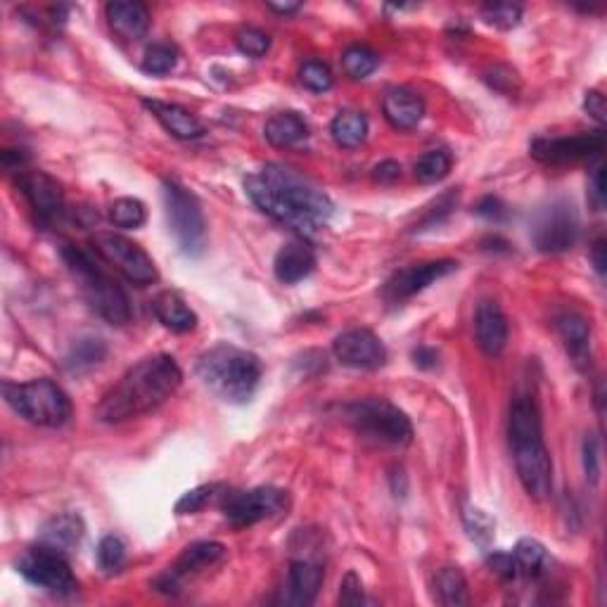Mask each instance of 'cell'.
<instances>
[{
    "instance_id": "26",
    "label": "cell",
    "mask_w": 607,
    "mask_h": 607,
    "mask_svg": "<svg viewBox=\"0 0 607 607\" xmlns=\"http://www.w3.org/2000/svg\"><path fill=\"white\" fill-rule=\"evenodd\" d=\"M152 313L164 328L171 332H190L197 328V316L195 311L185 304V299L178 292H159L152 299Z\"/></svg>"
},
{
    "instance_id": "13",
    "label": "cell",
    "mask_w": 607,
    "mask_h": 607,
    "mask_svg": "<svg viewBox=\"0 0 607 607\" xmlns=\"http://www.w3.org/2000/svg\"><path fill=\"white\" fill-rule=\"evenodd\" d=\"M579 238V219L572 204H551L534 228V245L543 254H562L574 247Z\"/></svg>"
},
{
    "instance_id": "24",
    "label": "cell",
    "mask_w": 607,
    "mask_h": 607,
    "mask_svg": "<svg viewBox=\"0 0 607 607\" xmlns=\"http://www.w3.org/2000/svg\"><path fill=\"white\" fill-rule=\"evenodd\" d=\"M83 534H86V525H83L81 515L60 513L50 517L46 525L41 527V532H38V543L67 555L72 553L74 548H79Z\"/></svg>"
},
{
    "instance_id": "25",
    "label": "cell",
    "mask_w": 607,
    "mask_h": 607,
    "mask_svg": "<svg viewBox=\"0 0 607 607\" xmlns=\"http://www.w3.org/2000/svg\"><path fill=\"white\" fill-rule=\"evenodd\" d=\"M105 15L114 34L124 38V41H138L150 29V12L143 3H131V0L107 3Z\"/></svg>"
},
{
    "instance_id": "3",
    "label": "cell",
    "mask_w": 607,
    "mask_h": 607,
    "mask_svg": "<svg viewBox=\"0 0 607 607\" xmlns=\"http://www.w3.org/2000/svg\"><path fill=\"white\" fill-rule=\"evenodd\" d=\"M508 437L522 487L534 501H546L553 489V463L543 442L541 415L532 396H517L510 406Z\"/></svg>"
},
{
    "instance_id": "27",
    "label": "cell",
    "mask_w": 607,
    "mask_h": 607,
    "mask_svg": "<svg viewBox=\"0 0 607 607\" xmlns=\"http://www.w3.org/2000/svg\"><path fill=\"white\" fill-rule=\"evenodd\" d=\"M264 136L276 148H292L309 138V126L299 112H278L266 121Z\"/></svg>"
},
{
    "instance_id": "28",
    "label": "cell",
    "mask_w": 607,
    "mask_h": 607,
    "mask_svg": "<svg viewBox=\"0 0 607 607\" xmlns=\"http://www.w3.org/2000/svg\"><path fill=\"white\" fill-rule=\"evenodd\" d=\"M513 560L517 567V577L525 579H541L548 574V567H551V555H548L546 546L536 539H520L517 541L515 551H513Z\"/></svg>"
},
{
    "instance_id": "29",
    "label": "cell",
    "mask_w": 607,
    "mask_h": 607,
    "mask_svg": "<svg viewBox=\"0 0 607 607\" xmlns=\"http://www.w3.org/2000/svg\"><path fill=\"white\" fill-rule=\"evenodd\" d=\"M107 356V344L100 337L86 335L79 337L72 347H69L67 356H65V368L69 373H86L95 366H100Z\"/></svg>"
},
{
    "instance_id": "12",
    "label": "cell",
    "mask_w": 607,
    "mask_h": 607,
    "mask_svg": "<svg viewBox=\"0 0 607 607\" xmlns=\"http://www.w3.org/2000/svg\"><path fill=\"white\" fill-rule=\"evenodd\" d=\"M223 555H226V546L219 541L190 543L188 548H183V553L178 555L174 565L166 567V572L159 574L152 586H155L159 593H166V596H176L185 586V581L195 577V574L209 570V567H214Z\"/></svg>"
},
{
    "instance_id": "1",
    "label": "cell",
    "mask_w": 607,
    "mask_h": 607,
    "mask_svg": "<svg viewBox=\"0 0 607 607\" xmlns=\"http://www.w3.org/2000/svg\"><path fill=\"white\" fill-rule=\"evenodd\" d=\"M245 193L261 212L302 235H316L328 226L332 200L318 183L285 164H266L245 178Z\"/></svg>"
},
{
    "instance_id": "22",
    "label": "cell",
    "mask_w": 607,
    "mask_h": 607,
    "mask_svg": "<svg viewBox=\"0 0 607 607\" xmlns=\"http://www.w3.org/2000/svg\"><path fill=\"white\" fill-rule=\"evenodd\" d=\"M316 268V254L304 240H290L278 249L273 271L276 278L285 285H295L299 280L309 278Z\"/></svg>"
},
{
    "instance_id": "36",
    "label": "cell",
    "mask_w": 607,
    "mask_h": 607,
    "mask_svg": "<svg viewBox=\"0 0 607 607\" xmlns=\"http://www.w3.org/2000/svg\"><path fill=\"white\" fill-rule=\"evenodd\" d=\"M223 496L221 484H202V487L185 491L176 503V515H195Z\"/></svg>"
},
{
    "instance_id": "50",
    "label": "cell",
    "mask_w": 607,
    "mask_h": 607,
    "mask_svg": "<svg viewBox=\"0 0 607 607\" xmlns=\"http://www.w3.org/2000/svg\"><path fill=\"white\" fill-rule=\"evenodd\" d=\"M475 214L484 216V219L498 221V219H503V216H506V207H503V202L498 200V197H491L489 195V197H484V200L477 202Z\"/></svg>"
},
{
    "instance_id": "37",
    "label": "cell",
    "mask_w": 607,
    "mask_h": 607,
    "mask_svg": "<svg viewBox=\"0 0 607 607\" xmlns=\"http://www.w3.org/2000/svg\"><path fill=\"white\" fill-rule=\"evenodd\" d=\"M458 190H446V193H442L437 197V200H432L430 207L425 209L423 219L418 221V226H415V230H427V228H437L439 223H444L446 219H449L453 209L458 207Z\"/></svg>"
},
{
    "instance_id": "51",
    "label": "cell",
    "mask_w": 607,
    "mask_h": 607,
    "mask_svg": "<svg viewBox=\"0 0 607 607\" xmlns=\"http://www.w3.org/2000/svg\"><path fill=\"white\" fill-rule=\"evenodd\" d=\"M0 162L8 171H15V174H22L24 166L29 162V155L24 150H3V155H0Z\"/></svg>"
},
{
    "instance_id": "2",
    "label": "cell",
    "mask_w": 607,
    "mask_h": 607,
    "mask_svg": "<svg viewBox=\"0 0 607 607\" xmlns=\"http://www.w3.org/2000/svg\"><path fill=\"white\" fill-rule=\"evenodd\" d=\"M183 382V370L176 359L166 354L148 356L124 373L117 385L102 396L95 415L102 423H126L157 411L164 401L178 392Z\"/></svg>"
},
{
    "instance_id": "14",
    "label": "cell",
    "mask_w": 607,
    "mask_h": 607,
    "mask_svg": "<svg viewBox=\"0 0 607 607\" xmlns=\"http://www.w3.org/2000/svg\"><path fill=\"white\" fill-rule=\"evenodd\" d=\"M458 268V261L453 259H437V261H420V264H411L401 271H396L392 278L385 283L382 297L387 302H404V299L418 295L430 287L437 280L451 276Z\"/></svg>"
},
{
    "instance_id": "32",
    "label": "cell",
    "mask_w": 607,
    "mask_h": 607,
    "mask_svg": "<svg viewBox=\"0 0 607 607\" xmlns=\"http://www.w3.org/2000/svg\"><path fill=\"white\" fill-rule=\"evenodd\" d=\"M451 166H453V157L449 155V152L430 150V152H425V155L418 157L413 171H415V178H418L420 183L432 185V183L444 181V178L451 174Z\"/></svg>"
},
{
    "instance_id": "42",
    "label": "cell",
    "mask_w": 607,
    "mask_h": 607,
    "mask_svg": "<svg viewBox=\"0 0 607 607\" xmlns=\"http://www.w3.org/2000/svg\"><path fill=\"white\" fill-rule=\"evenodd\" d=\"M465 529H468L470 539H475L477 543H489L491 539H494V520L484 513V510L479 508H465Z\"/></svg>"
},
{
    "instance_id": "30",
    "label": "cell",
    "mask_w": 607,
    "mask_h": 607,
    "mask_svg": "<svg viewBox=\"0 0 607 607\" xmlns=\"http://www.w3.org/2000/svg\"><path fill=\"white\" fill-rule=\"evenodd\" d=\"M330 133L340 148L354 150L366 143L368 138V119L361 112H340L330 124Z\"/></svg>"
},
{
    "instance_id": "17",
    "label": "cell",
    "mask_w": 607,
    "mask_h": 607,
    "mask_svg": "<svg viewBox=\"0 0 607 607\" xmlns=\"http://www.w3.org/2000/svg\"><path fill=\"white\" fill-rule=\"evenodd\" d=\"M605 148V133H581V136L565 138H536L532 143V157L543 164H567L586 159L591 155H600Z\"/></svg>"
},
{
    "instance_id": "5",
    "label": "cell",
    "mask_w": 607,
    "mask_h": 607,
    "mask_svg": "<svg viewBox=\"0 0 607 607\" xmlns=\"http://www.w3.org/2000/svg\"><path fill=\"white\" fill-rule=\"evenodd\" d=\"M62 259L76 283L81 285L83 297L91 304V309L98 313L100 318H105L112 325H126L131 321V304L126 292L121 290L119 283L114 278L107 276L102 268L95 264L93 257L88 252H83L81 247L65 245L62 249Z\"/></svg>"
},
{
    "instance_id": "21",
    "label": "cell",
    "mask_w": 607,
    "mask_h": 607,
    "mask_svg": "<svg viewBox=\"0 0 607 607\" xmlns=\"http://www.w3.org/2000/svg\"><path fill=\"white\" fill-rule=\"evenodd\" d=\"M143 105L148 107L152 117L164 126L166 133L178 140H197L202 138L207 129L193 112L185 110V107L176 105V102H164V100H143Z\"/></svg>"
},
{
    "instance_id": "9",
    "label": "cell",
    "mask_w": 607,
    "mask_h": 607,
    "mask_svg": "<svg viewBox=\"0 0 607 607\" xmlns=\"http://www.w3.org/2000/svg\"><path fill=\"white\" fill-rule=\"evenodd\" d=\"M91 245L102 261L117 268L121 276L131 280V283L140 287L157 283L159 271L155 261L143 247L126 238V235L112 233V230H98L91 238Z\"/></svg>"
},
{
    "instance_id": "53",
    "label": "cell",
    "mask_w": 607,
    "mask_h": 607,
    "mask_svg": "<svg viewBox=\"0 0 607 607\" xmlns=\"http://www.w3.org/2000/svg\"><path fill=\"white\" fill-rule=\"evenodd\" d=\"M605 240L598 238L596 242H593L591 247V259H593V266H596L598 276H605V266H607V259H605Z\"/></svg>"
},
{
    "instance_id": "6",
    "label": "cell",
    "mask_w": 607,
    "mask_h": 607,
    "mask_svg": "<svg viewBox=\"0 0 607 607\" xmlns=\"http://www.w3.org/2000/svg\"><path fill=\"white\" fill-rule=\"evenodd\" d=\"M342 418L349 427H354L363 439L404 449L413 442V425L408 415L389 404L387 399L368 396V399H356L342 406Z\"/></svg>"
},
{
    "instance_id": "52",
    "label": "cell",
    "mask_w": 607,
    "mask_h": 607,
    "mask_svg": "<svg viewBox=\"0 0 607 607\" xmlns=\"http://www.w3.org/2000/svg\"><path fill=\"white\" fill-rule=\"evenodd\" d=\"M437 361H439V354L432 347L413 349V363L418 368H425V370L434 368V366H437Z\"/></svg>"
},
{
    "instance_id": "31",
    "label": "cell",
    "mask_w": 607,
    "mask_h": 607,
    "mask_svg": "<svg viewBox=\"0 0 607 607\" xmlns=\"http://www.w3.org/2000/svg\"><path fill=\"white\" fill-rule=\"evenodd\" d=\"M434 593H437L439 603L446 607H460L470 603L468 579H465V574L458 567H442V570L434 574Z\"/></svg>"
},
{
    "instance_id": "35",
    "label": "cell",
    "mask_w": 607,
    "mask_h": 607,
    "mask_svg": "<svg viewBox=\"0 0 607 607\" xmlns=\"http://www.w3.org/2000/svg\"><path fill=\"white\" fill-rule=\"evenodd\" d=\"M178 65V48L174 43H152L143 55V72L152 76H164L174 72Z\"/></svg>"
},
{
    "instance_id": "43",
    "label": "cell",
    "mask_w": 607,
    "mask_h": 607,
    "mask_svg": "<svg viewBox=\"0 0 607 607\" xmlns=\"http://www.w3.org/2000/svg\"><path fill=\"white\" fill-rule=\"evenodd\" d=\"M484 79H487L491 88H496V91L501 93H515L517 88H520V76L508 65L489 67L487 72H484Z\"/></svg>"
},
{
    "instance_id": "15",
    "label": "cell",
    "mask_w": 607,
    "mask_h": 607,
    "mask_svg": "<svg viewBox=\"0 0 607 607\" xmlns=\"http://www.w3.org/2000/svg\"><path fill=\"white\" fill-rule=\"evenodd\" d=\"M332 351H335V359L342 366L354 368V370H375L385 366L387 361V349L380 342V337L373 330L366 328H354L342 332L332 342Z\"/></svg>"
},
{
    "instance_id": "48",
    "label": "cell",
    "mask_w": 607,
    "mask_h": 607,
    "mask_svg": "<svg viewBox=\"0 0 607 607\" xmlns=\"http://www.w3.org/2000/svg\"><path fill=\"white\" fill-rule=\"evenodd\" d=\"M584 110L589 112L591 117L598 121V124H605V119H607V102H605V95L600 93V91H586Z\"/></svg>"
},
{
    "instance_id": "11",
    "label": "cell",
    "mask_w": 607,
    "mask_h": 607,
    "mask_svg": "<svg viewBox=\"0 0 607 607\" xmlns=\"http://www.w3.org/2000/svg\"><path fill=\"white\" fill-rule=\"evenodd\" d=\"M290 506L287 491L276 487H257L249 491H223L221 510L235 527H252L268 517L285 513Z\"/></svg>"
},
{
    "instance_id": "38",
    "label": "cell",
    "mask_w": 607,
    "mask_h": 607,
    "mask_svg": "<svg viewBox=\"0 0 607 607\" xmlns=\"http://www.w3.org/2000/svg\"><path fill=\"white\" fill-rule=\"evenodd\" d=\"M482 19L496 29H515L522 19V8L515 3H487Z\"/></svg>"
},
{
    "instance_id": "45",
    "label": "cell",
    "mask_w": 607,
    "mask_h": 607,
    "mask_svg": "<svg viewBox=\"0 0 607 607\" xmlns=\"http://www.w3.org/2000/svg\"><path fill=\"white\" fill-rule=\"evenodd\" d=\"M584 470H586V479L591 484H598L600 479V449H598V439L593 434H586L584 439Z\"/></svg>"
},
{
    "instance_id": "20",
    "label": "cell",
    "mask_w": 607,
    "mask_h": 607,
    "mask_svg": "<svg viewBox=\"0 0 607 607\" xmlns=\"http://www.w3.org/2000/svg\"><path fill=\"white\" fill-rule=\"evenodd\" d=\"M555 328L574 366L586 370L591 366V323L579 311H560L555 316Z\"/></svg>"
},
{
    "instance_id": "40",
    "label": "cell",
    "mask_w": 607,
    "mask_h": 607,
    "mask_svg": "<svg viewBox=\"0 0 607 607\" xmlns=\"http://www.w3.org/2000/svg\"><path fill=\"white\" fill-rule=\"evenodd\" d=\"M126 560V546L119 536L107 534L102 536L100 546H98V565L105 572H119L121 565Z\"/></svg>"
},
{
    "instance_id": "44",
    "label": "cell",
    "mask_w": 607,
    "mask_h": 607,
    "mask_svg": "<svg viewBox=\"0 0 607 607\" xmlns=\"http://www.w3.org/2000/svg\"><path fill=\"white\" fill-rule=\"evenodd\" d=\"M340 605H349V607H359L366 603V591H363V584L356 572H347L344 574L342 584H340Z\"/></svg>"
},
{
    "instance_id": "16",
    "label": "cell",
    "mask_w": 607,
    "mask_h": 607,
    "mask_svg": "<svg viewBox=\"0 0 607 607\" xmlns=\"http://www.w3.org/2000/svg\"><path fill=\"white\" fill-rule=\"evenodd\" d=\"M17 188L41 223H53L65 212V190L46 171L24 169L17 174Z\"/></svg>"
},
{
    "instance_id": "41",
    "label": "cell",
    "mask_w": 607,
    "mask_h": 607,
    "mask_svg": "<svg viewBox=\"0 0 607 607\" xmlns=\"http://www.w3.org/2000/svg\"><path fill=\"white\" fill-rule=\"evenodd\" d=\"M238 50L247 57H264L271 50V36L257 27H245L235 36Z\"/></svg>"
},
{
    "instance_id": "49",
    "label": "cell",
    "mask_w": 607,
    "mask_h": 607,
    "mask_svg": "<svg viewBox=\"0 0 607 607\" xmlns=\"http://www.w3.org/2000/svg\"><path fill=\"white\" fill-rule=\"evenodd\" d=\"M401 178V164L394 159H385V162L373 166V181L375 183H394Z\"/></svg>"
},
{
    "instance_id": "54",
    "label": "cell",
    "mask_w": 607,
    "mask_h": 607,
    "mask_svg": "<svg viewBox=\"0 0 607 607\" xmlns=\"http://www.w3.org/2000/svg\"><path fill=\"white\" fill-rule=\"evenodd\" d=\"M268 10L278 12V15H292V12L299 10L297 3H285V5H278V3H268Z\"/></svg>"
},
{
    "instance_id": "33",
    "label": "cell",
    "mask_w": 607,
    "mask_h": 607,
    "mask_svg": "<svg viewBox=\"0 0 607 607\" xmlns=\"http://www.w3.org/2000/svg\"><path fill=\"white\" fill-rule=\"evenodd\" d=\"M380 65V57L373 48L368 46H349L342 55V69L349 79L361 81L368 79Z\"/></svg>"
},
{
    "instance_id": "7",
    "label": "cell",
    "mask_w": 607,
    "mask_h": 607,
    "mask_svg": "<svg viewBox=\"0 0 607 607\" xmlns=\"http://www.w3.org/2000/svg\"><path fill=\"white\" fill-rule=\"evenodd\" d=\"M3 394L19 418L38 427H62L72 418V401L65 389L50 378H36L22 385L5 382Z\"/></svg>"
},
{
    "instance_id": "19",
    "label": "cell",
    "mask_w": 607,
    "mask_h": 607,
    "mask_svg": "<svg viewBox=\"0 0 607 607\" xmlns=\"http://www.w3.org/2000/svg\"><path fill=\"white\" fill-rule=\"evenodd\" d=\"M475 340L477 347L491 359L503 354L508 344V318L501 304L491 302V299L479 302L475 311Z\"/></svg>"
},
{
    "instance_id": "18",
    "label": "cell",
    "mask_w": 607,
    "mask_h": 607,
    "mask_svg": "<svg viewBox=\"0 0 607 607\" xmlns=\"http://www.w3.org/2000/svg\"><path fill=\"white\" fill-rule=\"evenodd\" d=\"M323 567L321 562L311 558H299L290 562L287 581L280 591V603L290 607H306L318 598L323 586Z\"/></svg>"
},
{
    "instance_id": "8",
    "label": "cell",
    "mask_w": 607,
    "mask_h": 607,
    "mask_svg": "<svg viewBox=\"0 0 607 607\" xmlns=\"http://www.w3.org/2000/svg\"><path fill=\"white\" fill-rule=\"evenodd\" d=\"M164 207L166 221H169V228L181 252L190 259L202 257L204 247H207V221H204L197 197L190 190H185L181 183L164 181Z\"/></svg>"
},
{
    "instance_id": "10",
    "label": "cell",
    "mask_w": 607,
    "mask_h": 607,
    "mask_svg": "<svg viewBox=\"0 0 607 607\" xmlns=\"http://www.w3.org/2000/svg\"><path fill=\"white\" fill-rule=\"evenodd\" d=\"M17 570L29 584L55 593V596H72L79 589V581H76L65 553L53 551V548L41 546V543H38V548H31L19 558Z\"/></svg>"
},
{
    "instance_id": "23",
    "label": "cell",
    "mask_w": 607,
    "mask_h": 607,
    "mask_svg": "<svg viewBox=\"0 0 607 607\" xmlns=\"http://www.w3.org/2000/svg\"><path fill=\"white\" fill-rule=\"evenodd\" d=\"M382 114L396 131H411L425 117V102L408 88H392L382 100Z\"/></svg>"
},
{
    "instance_id": "39",
    "label": "cell",
    "mask_w": 607,
    "mask_h": 607,
    "mask_svg": "<svg viewBox=\"0 0 607 607\" xmlns=\"http://www.w3.org/2000/svg\"><path fill=\"white\" fill-rule=\"evenodd\" d=\"M299 81L304 83V88H309L313 93H325L330 91L332 83H335V76H332L330 67L325 65V62L309 60L304 62L302 69H299Z\"/></svg>"
},
{
    "instance_id": "4",
    "label": "cell",
    "mask_w": 607,
    "mask_h": 607,
    "mask_svg": "<svg viewBox=\"0 0 607 607\" xmlns=\"http://www.w3.org/2000/svg\"><path fill=\"white\" fill-rule=\"evenodd\" d=\"M195 370L209 392L219 399L228 404H247L257 392L264 366L252 351L233 344H216L197 359Z\"/></svg>"
},
{
    "instance_id": "47",
    "label": "cell",
    "mask_w": 607,
    "mask_h": 607,
    "mask_svg": "<svg viewBox=\"0 0 607 607\" xmlns=\"http://www.w3.org/2000/svg\"><path fill=\"white\" fill-rule=\"evenodd\" d=\"M487 562H489L491 572L498 574V577H501V579H515L517 577V567H515L513 553L496 551V553L489 555Z\"/></svg>"
},
{
    "instance_id": "46",
    "label": "cell",
    "mask_w": 607,
    "mask_h": 607,
    "mask_svg": "<svg viewBox=\"0 0 607 607\" xmlns=\"http://www.w3.org/2000/svg\"><path fill=\"white\" fill-rule=\"evenodd\" d=\"M589 202L596 212L605 209V169L603 164H596L589 178Z\"/></svg>"
},
{
    "instance_id": "34",
    "label": "cell",
    "mask_w": 607,
    "mask_h": 607,
    "mask_svg": "<svg viewBox=\"0 0 607 607\" xmlns=\"http://www.w3.org/2000/svg\"><path fill=\"white\" fill-rule=\"evenodd\" d=\"M107 216L117 228H140L148 219V212H145V204L136 200V197H119L114 200L110 207H107Z\"/></svg>"
}]
</instances>
